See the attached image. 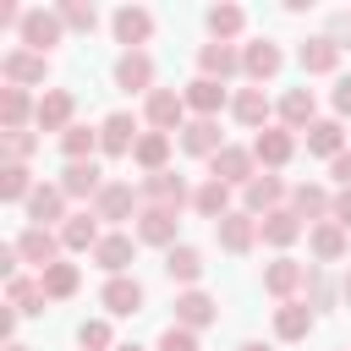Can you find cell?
Here are the masks:
<instances>
[{
    "label": "cell",
    "mask_w": 351,
    "mask_h": 351,
    "mask_svg": "<svg viewBox=\"0 0 351 351\" xmlns=\"http://www.w3.org/2000/svg\"><path fill=\"white\" fill-rule=\"evenodd\" d=\"M11 247H16V258H22V263H33L38 274H44L49 263H60V236H55V230H38V225H27V230H22Z\"/></svg>",
    "instance_id": "1"
},
{
    "label": "cell",
    "mask_w": 351,
    "mask_h": 351,
    "mask_svg": "<svg viewBox=\"0 0 351 351\" xmlns=\"http://www.w3.org/2000/svg\"><path fill=\"white\" fill-rule=\"evenodd\" d=\"M60 33H66L60 11H27V16H22V44H27L33 55H49V49L60 44Z\"/></svg>",
    "instance_id": "2"
},
{
    "label": "cell",
    "mask_w": 351,
    "mask_h": 351,
    "mask_svg": "<svg viewBox=\"0 0 351 351\" xmlns=\"http://www.w3.org/2000/svg\"><path fill=\"white\" fill-rule=\"evenodd\" d=\"M143 115H148L154 132H181V121H186V99H181L176 88H154L148 104H143Z\"/></svg>",
    "instance_id": "3"
},
{
    "label": "cell",
    "mask_w": 351,
    "mask_h": 351,
    "mask_svg": "<svg viewBox=\"0 0 351 351\" xmlns=\"http://www.w3.org/2000/svg\"><path fill=\"white\" fill-rule=\"evenodd\" d=\"M252 165H258V159H252V148H230V143H225V148H219V154L208 159L214 181H225V186H247V181L258 176Z\"/></svg>",
    "instance_id": "4"
},
{
    "label": "cell",
    "mask_w": 351,
    "mask_h": 351,
    "mask_svg": "<svg viewBox=\"0 0 351 351\" xmlns=\"http://www.w3.org/2000/svg\"><path fill=\"white\" fill-rule=\"evenodd\" d=\"M137 137H143V132H137V115H126V110H115V115L99 126V148H104L110 159L132 154V148H137Z\"/></svg>",
    "instance_id": "5"
},
{
    "label": "cell",
    "mask_w": 351,
    "mask_h": 351,
    "mask_svg": "<svg viewBox=\"0 0 351 351\" xmlns=\"http://www.w3.org/2000/svg\"><path fill=\"white\" fill-rule=\"evenodd\" d=\"M143 197H148L154 208H170V214H181V203H192V192H186V181H181L176 170L148 176V181H143Z\"/></svg>",
    "instance_id": "6"
},
{
    "label": "cell",
    "mask_w": 351,
    "mask_h": 351,
    "mask_svg": "<svg viewBox=\"0 0 351 351\" xmlns=\"http://www.w3.org/2000/svg\"><path fill=\"white\" fill-rule=\"evenodd\" d=\"M137 197L143 192H132V181H104V192L93 197V214L99 219H132V214H143Z\"/></svg>",
    "instance_id": "7"
},
{
    "label": "cell",
    "mask_w": 351,
    "mask_h": 351,
    "mask_svg": "<svg viewBox=\"0 0 351 351\" xmlns=\"http://www.w3.org/2000/svg\"><path fill=\"white\" fill-rule=\"evenodd\" d=\"M71 93L66 88H49L44 99H38V110H33V121H38V132H71L77 121H71Z\"/></svg>",
    "instance_id": "8"
},
{
    "label": "cell",
    "mask_w": 351,
    "mask_h": 351,
    "mask_svg": "<svg viewBox=\"0 0 351 351\" xmlns=\"http://www.w3.org/2000/svg\"><path fill=\"white\" fill-rule=\"evenodd\" d=\"M291 154H296V137H291L285 126H263V132L252 137V159H258V165H269V170H280Z\"/></svg>",
    "instance_id": "9"
},
{
    "label": "cell",
    "mask_w": 351,
    "mask_h": 351,
    "mask_svg": "<svg viewBox=\"0 0 351 351\" xmlns=\"http://www.w3.org/2000/svg\"><path fill=\"white\" fill-rule=\"evenodd\" d=\"M0 71H5V88H27V82H44L49 60L33 55V49H11V55L0 60Z\"/></svg>",
    "instance_id": "10"
},
{
    "label": "cell",
    "mask_w": 351,
    "mask_h": 351,
    "mask_svg": "<svg viewBox=\"0 0 351 351\" xmlns=\"http://www.w3.org/2000/svg\"><path fill=\"white\" fill-rule=\"evenodd\" d=\"M115 82H121L126 93H154V60H148L143 49H126V55L115 60Z\"/></svg>",
    "instance_id": "11"
},
{
    "label": "cell",
    "mask_w": 351,
    "mask_h": 351,
    "mask_svg": "<svg viewBox=\"0 0 351 351\" xmlns=\"http://www.w3.org/2000/svg\"><path fill=\"white\" fill-rule=\"evenodd\" d=\"M66 197H99L104 192V170L93 165V159H77V165H66V176L55 181Z\"/></svg>",
    "instance_id": "12"
},
{
    "label": "cell",
    "mask_w": 351,
    "mask_h": 351,
    "mask_svg": "<svg viewBox=\"0 0 351 351\" xmlns=\"http://www.w3.org/2000/svg\"><path fill=\"white\" fill-rule=\"evenodd\" d=\"M181 99H186V110H197V121H214V115H219V104H225V82L197 77V82H186V88H181Z\"/></svg>",
    "instance_id": "13"
},
{
    "label": "cell",
    "mask_w": 351,
    "mask_h": 351,
    "mask_svg": "<svg viewBox=\"0 0 351 351\" xmlns=\"http://www.w3.org/2000/svg\"><path fill=\"white\" fill-rule=\"evenodd\" d=\"M137 241H148V247H176V214L148 203V208L137 214Z\"/></svg>",
    "instance_id": "14"
},
{
    "label": "cell",
    "mask_w": 351,
    "mask_h": 351,
    "mask_svg": "<svg viewBox=\"0 0 351 351\" xmlns=\"http://www.w3.org/2000/svg\"><path fill=\"white\" fill-rule=\"evenodd\" d=\"M302 280H307V269H302L296 258H274V263L263 269V291L280 296V302H291V291H302Z\"/></svg>",
    "instance_id": "15"
},
{
    "label": "cell",
    "mask_w": 351,
    "mask_h": 351,
    "mask_svg": "<svg viewBox=\"0 0 351 351\" xmlns=\"http://www.w3.org/2000/svg\"><path fill=\"white\" fill-rule=\"evenodd\" d=\"M214 318H219V307H214L208 291H181V296H176V324H181V329H203V324H214Z\"/></svg>",
    "instance_id": "16"
},
{
    "label": "cell",
    "mask_w": 351,
    "mask_h": 351,
    "mask_svg": "<svg viewBox=\"0 0 351 351\" xmlns=\"http://www.w3.org/2000/svg\"><path fill=\"white\" fill-rule=\"evenodd\" d=\"M296 60H302V71H307V77H324V71H335V66H340V44H335L329 33H318V38H307V44H302V55H296Z\"/></svg>",
    "instance_id": "17"
},
{
    "label": "cell",
    "mask_w": 351,
    "mask_h": 351,
    "mask_svg": "<svg viewBox=\"0 0 351 351\" xmlns=\"http://www.w3.org/2000/svg\"><path fill=\"white\" fill-rule=\"evenodd\" d=\"M181 148H186V154H197V159H214V154L225 148L219 121H186V126H181Z\"/></svg>",
    "instance_id": "18"
},
{
    "label": "cell",
    "mask_w": 351,
    "mask_h": 351,
    "mask_svg": "<svg viewBox=\"0 0 351 351\" xmlns=\"http://www.w3.org/2000/svg\"><path fill=\"white\" fill-rule=\"evenodd\" d=\"M291 214H296V219H313V225H324V219L335 214V197H329L324 186H307V181H302V186L291 192Z\"/></svg>",
    "instance_id": "19"
},
{
    "label": "cell",
    "mask_w": 351,
    "mask_h": 351,
    "mask_svg": "<svg viewBox=\"0 0 351 351\" xmlns=\"http://www.w3.org/2000/svg\"><path fill=\"white\" fill-rule=\"evenodd\" d=\"M214 230H219V247H225V252H247V247L258 241V219H252V214H236V208H230Z\"/></svg>",
    "instance_id": "20"
},
{
    "label": "cell",
    "mask_w": 351,
    "mask_h": 351,
    "mask_svg": "<svg viewBox=\"0 0 351 351\" xmlns=\"http://www.w3.org/2000/svg\"><path fill=\"white\" fill-rule=\"evenodd\" d=\"M307 247H313V258L318 263H340L346 258V225H335V219H324V225H313V236H307Z\"/></svg>",
    "instance_id": "21"
},
{
    "label": "cell",
    "mask_w": 351,
    "mask_h": 351,
    "mask_svg": "<svg viewBox=\"0 0 351 351\" xmlns=\"http://www.w3.org/2000/svg\"><path fill=\"white\" fill-rule=\"evenodd\" d=\"M165 274H170L176 285L197 291V280H203V252H197V247H170V252H165Z\"/></svg>",
    "instance_id": "22"
},
{
    "label": "cell",
    "mask_w": 351,
    "mask_h": 351,
    "mask_svg": "<svg viewBox=\"0 0 351 351\" xmlns=\"http://www.w3.org/2000/svg\"><path fill=\"white\" fill-rule=\"evenodd\" d=\"M307 329H313V307H307V302L291 296V302L274 307V335H280V340H307Z\"/></svg>",
    "instance_id": "23"
},
{
    "label": "cell",
    "mask_w": 351,
    "mask_h": 351,
    "mask_svg": "<svg viewBox=\"0 0 351 351\" xmlns=\"http://www.w3.org/2000/svg\"><path fill=\"white\" fill-rule=\"evenodd\" d=\"M148 33H154V16H148L143 5H121V11H115V38H121L126 49L148 44Z\"/></svg>",
    "instance_id": "24"
},
{
    "label": "cell",
    "mask_w": 351,
    "mask_h": 351,
    "mask_svg": "<svg viewBox=\"0 0 351 351\" xmlns=\"http://www.w3.org/2000/svg\"><path fill=\"white\" fill-rule=\"evenodd\" d=\"M197 66H203V77L225 82V77H236V71H241V49H236V44H203Z\"/></svg>",
    "instance_id": "25"
},
{
    "label": "cell",
    "mask_w": 351,
    "mask_h": 351,
    "mask_svg": "<svg viewBox=\"0 0 351 351\" xmlns=\"http://www.w3.org/2000/svg\"><path fill=\"white\" fill-rule=\"evenodd\" d=\"M280 60H285V55H280V44H269V38H258V44H247V49H241V71H247L252 82L274 77V71H280Z\"/></svg>",
    "instance_id": "26"
},
{
    "label": "cell",
    "mask_w": 351,
    "mask_h": 351,
    "mask_svg": "<svg viewBox=\"0 0 351 351\" xmlns=\"http://www.w3.org/2000/svg\"><path fill=\"white\" fill-rule=\"evenodd\" d=\"M132 252H137V241H132V236H121V230H110V236L93 247V263H99V269H110V280H115V274L132 263Z\"/></svg>",
    "instance_id": "27"
},
{
    "label": "cell",
    "mask_w": 351,
    "mask_h": 351,
    "mask_svg": "<svg viewBox=\"0 0 351 351\" xmlns=\"http://www.w3.org/2000/svg\"><path fill=\"white\" fill-rule=\"evenodd\" d=\"M115 318H126V313H143V285L137 280H126V274H115L110 285H104V296H99Z\"/></svg>",
    "instance_id": "28"
},
{
    "label": "cell",
    "mask_w": 351,
    "mask_h": 351,
    "mask_svg": "<svg viewBox=\"0 0 351 351\" xmlns=\"http://www.w3.org/2000/svg\"><path fill=\"white\" fill-rule=\"evenodd\" d=\"M132 159H137L148 176L170 170V165H165V159H170V132H143V137H137V148H132Z\"/></svg>",
    "instance_id": "29"
},
{
    "label": "cell",
    "mask_w": 351,
    "mask_h": 351,
    "mask_svg": "<svg viewBox=\"0 0 351 351\" xmlns=\"http://www.w3.org/2000/svg\"><path fill=\"white\" fill-rule=\"evenodd\" d=\"M192 208H197V214H203V219H214V225H219V219H225V214H230V186H225V181H214V176H208V181H203V186H197V192H192Z\"/></svg>",
    "instance_id": "30"
},
{
    "label": "cell",
    "mask_w": 351,
    "mask_h": 351,
    "mask_svg": "<svg viewBox=\"0 0 351 351\" xmlns=\"http://www.w3.org/2000/svg\"><path fill=\"white\" fill-rule=\"evenodd\" d=\"M60 208H66V192H60V186H33V197H27V219H33L38 230H49V225L60 219Z\"/></svg>",
    "instance_id": "31"
},
{
    "label": "cell",
    "mask_w": 351,
    "mask_h": 351,
    "mask_svg": "<svg viewBox=\"0 0 351 351\" xmlns=\"http://www.w3.org/2000/svg\"><path fill=\"white\" fill-rule=\"evenodd\" d=\"M258 236H263L269 247H291V241L302 236V219H296L291 208H274V214H263V219H258Z\"/></svg>",
    "instance_id": "32"
},
{
    "label": "cell",
    "mask_w": 351,
    "mask_h": 351,
    "mask_svg": "<svg viewBox=\"0 0 351 351\" xmlns=\"http://www.w3.org/2000/svg\"><path fill=\"white\" fill-rule=\"evenodd\" d=\"M104 236H99V214H71L66 225H60V247H71V252H88V247H99Z\"/></svg>",
    "instance_id": "33"
},
{
    "label": "cell",
    "mask_w": 351,
    "mask_h": 351,
    "mask_svg": "<svg viewBox=\"0 0 351 351\" xmlns=\"http://www.w3.org/2000/svg\"><path fill=\"white\" fill-rule=\"evenodd\" d=\"M280 121H285V132H307L318 115H313V93L307 88H291L285 99H280Z\"/></svg>",
    "instance_id": "34"
},
{
    "label": "cell",
    "mask_w": 351,
    "mask_h": 351,
    "mask_svg": "<svg viewBox=\"0 0 351 351\" xmlns=\"http://www.w3.org/2000/svg\"><path fill=\"white\" fill-rule=\"evenodd\" d=\"M307 154L340 159V154H346V132H340V121H313V126H307Z\"/></svg>",
    "instance_id": "35"
},
{
    "label": "cell",
    "mask_w": 351,
    "mask_h": 351,
    "mask_svg": "<svg viewBox=\"0 0 351 351\" xmlns=\"http://www.w3.org/2000/svg\"><path fill=\"white\" fill-rule=\"evenodd\" d=\"M280 197H285L280 176H252V181H247V214H274Z\"/></svg>",
    "instance_id": "36"
},
{
    "label": "cell",
    "mask_w": 351,
    "mask_h": 351,
    "mask_svg": "<svg viewBox=\"0 0 351 351\" xmlns=\"http://www.w3.org/2000/svg\"><path fill=\"white\" fill-rule=\"evenodd\" d=\"M38 285H44V296H49V302H66V296H77L82 274H77V263H49V269L38 274Z\"/></svg>",
    "instance_id": "37"
},
{
    "label": "cell",
    "mask_w": 351,
    "mask_h": 351,
    "mask_svg": "<svg viewBox=\"0 0 351 351\" xmlns=\"http://www.w3.org/2000/svg\"><path fill=\"white\" fill-rule=\"evenodd\" d=\"M44 285L38 280H27V274H16V280H5V307H16V313H44Z\"/></svg>",
    "instance_id": "38"
},
{
    "label": "cell",
    "mask_w": 351,
    "mask_h": 351,
    "mask_svg": "<svg viewBox=\"0 0 351 351\" xmlns=\"http://www.w3.org/2000/svg\"><path fill=\"white\" fill-rule=\"evenodd\" d=\"M38 104H27V93L22 88H0V126H5V137L11 132H22V121L33 115Z\"/></svg>",
    "instance_id": "39"
},
{
    "label": "cell",
    "mask_w": 351,
    "mask_h": 351,
    "mask_svg": "<svg viewBox=\"0 0 351 351\" xmlns=\"http://www.w3.org/2000/svg\"><path fill=\"white\" fill-rule=\"evenodd\" d=\"M230 110H236V121L252 126V132H263V121H269V99H263V88H241Z\"/></svg>",
    "instance_id": "40"
},
{
    "label": "cell",
    "mask_w": 351,
    "mask_h": 351,
    "mask_svg": "<svg viewBox=\"0 0 351 351\" xmlns=\"http://www.w3.org/2000/svg\"><path fill=\"white\" fill-rule=\"evenodd\" d=\"M241 5H208V33H214V44H230L236 33H241Z\"/></svg>",
    "instance_id": "41"
},
{
    "label": "cell",
    "mask_w": 351,
    "mask_h": 351,
    "mask_svg": "<svg viewBox=\"0 0 351 351\" xmlns=\"http://www.w3.org/2000/svg\"><path fill=\"white\" fill-rule=\"evenodd\" d=\"M0 197H5V203H27V197H33L27 165H11V159H5V170H0Z\"/></svg>",
    "instance_id": "42"
},
{
    "label": "cell",
    "mask_w": 351,
    "mask_h": 351,
    "mask_svg": "<svg viewBox=\"0 0 351 351\" xmlns=\"http://www.w3.org/2000/svg\"><path fill=\"white\" fill-rule=\"evenodd\" d=\"M60 148H66V165H77V159H88L99 148V132L93 126H71V132H60Z\"/></svg>",
    "instance_id": "43"
},
{
    "label": "cell",
    "mask_w": 351,
    "mask_h": 351,
    "mask_svg": "<svg viewBox=\"0 0 351 351\" xmlns=\"http://www.w3.org/2000/svg\"><path fill=\"white\" fill-rule=\"evenodd\" d=\"M60 22H66V27H77V33H93V27H99V11H93V5H82V0H66V5H60Z\"/></svg>",
    "instance_id": "44"
},
{
    "label": "cell",
    "mask_w": 351,
    "mask_h": 351,
    "mask_svg": "<svg viewBox=\"0 0 351 351\" xmlns=\"http://www.w3.org/2000/svg\"><path fill=\"white\" fill-rule=\"evenodd\" d=\"M302 291H307V307H329V302H335V285H329V280H324L318 269H307Z\"/></svg>",
    "instance_id": "45"
},
{
    "label": "cell",
    "mask_w": 351,
    "mask_h": 351,
    "mask_svg": "<svg viewBox=\"0 0 351 351\" xmlns=\"http://www.w3.org/2000/svg\"><path fill=\"white\" fill-rule=\"evenodd\" d=\"M77 346H82V351H104V346H110V324H104V318H88V324L77 329Z\"/></svg>",
    "instance_id": "46"
},
{
    "label": "cell",
    "mask_w": 351,
    "mask_h": 351,
    "mask_svg": "<svg viewBox=\"0 0 351 351\" xmlns=\"http://www.w3.org/2000/svg\"><path fill=\"white\" fill-rule=\"evenodd\" d=\"M159 351H197V329H181V324H170V329L159 335Z\"/></svg>",
    "instance_id": "47"
},
{
    "label": "cell",
    "mask_w": 351,
    "mask_h": 351,
    "mask_svg": "<svg viewBox=\"0 0 351 351\" xmlns=\"http://www.w3.org/2000/svg\"><path fill=\"white\" fill-rule=\"evenodd\" d=\"M33 148H38V137H33V132H11V137H5V154H11V165H22Z\"/></svg>",
    "instance_id": "48"
},
{
    "label": "cell",
    "mask_w": 351,
    "mask_h": 351,
    "mask_svg": "<svg viewBox=\"0 0 351 351\" xmlns=\"http://www.w3.org/2000/svg\"><path fill=\"white\" fill-rule=\"evenodd\" d=\"M329 219L351 230V186H340V192H335V214H329Z\"/></svg>",
    "instance_id": "49"
},
{
    "label": "cell",
    "mask_w": 351,
    "mask_h": 351,
    "mask_svg": "<svg viewBox=\"0 0 351 351\" xmlns=\"http://www.w3.org/2000/svg\"><path fill=\"white\" fill-rule=\"evenodd\" d=\"M329 176H335L340 186H351V148H346L340 159H329Z\"/></svg>",
    "instance_id": "50"
},
{
    "label": "cell",
    "mask_w": 351,
    "mask_h": 351,
    "mask_svg": "<svg viewBox=\"0 0 351 351\" xmlns=\"http://www.w3.org/2000/svg\"><path fill=\"white\" fill-rule=\"evenodd\" d=\"M335 115H351V77L335 82Z\"/></svg>",
    "instance_id": "51"
},
{
    "label": "cell",
    "mask_w": 351,
    "mask_h": 351,
    "mask_svg": "<svg viewBox=\"0 0 351 351\" xmlns=\"http://www.w3.org/2000/svg\"><path fill=\"white\" fill-rule=\"evenodd\" d=\"M340 296H346V302H351V269H346V280H340Z\"/></svg>",
    "instance_id": "52"
},
{
    "label": "cell",
    "mask_w": 351,
    "mask_h": 351,
    "mask_svg": "<svg viewBox=\"0 0 351 351\" xmlns=\"http://www.w3.org/2000/svg\"><path fill=\"white\" fill-rule=\"evenodd\" d=\"M241 351H269V346H263V340H247V346H241Z\"/></svg>",
    "instance_id": "53"
},
{
    "label": "cell",
    "mask_w": 351,
    "mask_h": 351,
    "mask_svg": "<svg viewBox=\"0 0 351 351\" xmlns=\"http://www.w3.org/2000/svg\"><path fill=\"white\" fill-rule=\"evenodd\" d=\"M115 351H143V346H115Z\"/></svg>",
    "instance_id": "54"
},
{
    "label": "cell",
    "mask_w": 351,
    "mask_h": 351,
    "mask_svg": "<svg viewBox=\"0 0 351 351\" xmlns=\"http://www.w3.org/2000/svg\"><path fill=\"white\" fill-rule=\"evenodd\" d=\"M5 351H27V346H16V340H11V346H5Z\"/></svg>",
    "instance_id": "55"
}]
</instances>
